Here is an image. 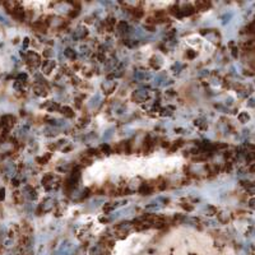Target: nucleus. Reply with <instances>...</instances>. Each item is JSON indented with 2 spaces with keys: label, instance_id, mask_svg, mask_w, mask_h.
I'll list each match as a JSON object with an SVG mask.
<instances>
[{
  "label": "nucleus",
  "instance_id": "2",
  "mask_svg": "<svg viewBox=\"0 0 255 255\" xmlns=\"http://www.w3.org/2000/svg\"><path fill=\"white\" fill-rule=\"evenodd\" d=\"M188 55H189V58H193V56H194V54H193V53H189Z\"/></svg>",
  "mask_w": 255,
  "mask_h": 255
},
{
  "label": "nucleus",
  "instance_id": "1",
  "mask_svg": "<svg viewBox=\"0 0 255 255\" xmlns=\"http://www.w3.org/2000/svg\"><path fill=\"white\" fill-rule=\"evenodd\" d=\"M4 198V189L0 190V199H3Z\"/></svg>",
  "mask_w": 255,
  "mask_h": 255
}]
</instances>
